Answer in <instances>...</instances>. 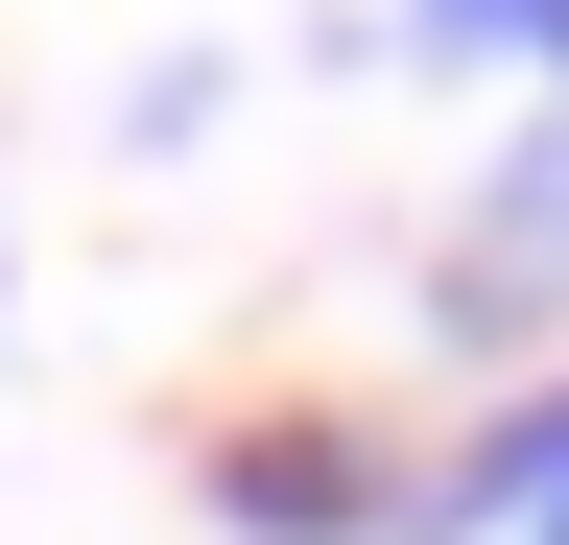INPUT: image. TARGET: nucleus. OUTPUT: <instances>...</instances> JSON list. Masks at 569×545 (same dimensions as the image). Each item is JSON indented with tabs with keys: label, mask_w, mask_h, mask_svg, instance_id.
I'll list each match as a JSON object with an SVG mask.
<instances>
[{
	"label": "nucleus",
	"mask_w": 569,
	"mask_h": 545,
	"mask_svg": "<svg viewBox=\"0 0 569 545\" xmlns=\"http://www.w3.org/2000/svg\"><path fill=\"white\" fill-rule=\"evenodd\" d=\"M427 309H451V332H569V119L475 190V238H451V285H427Z\"/></svg>",
	"instance_id": "1"
},
{
	"label": "nucleus",
	"mask_w": 569,
	"mask_h": 545,
	"mask_svg": "<svg viewBox=\"0 0 569 545\" xmlns=\"http://www.w3.org/2000/svg\"><path fill=\"white\" fill-rule=\"evenodd\" d=\"M213 522H238V545H380L403 498H380L332 427H261V451H213Z\"/></svg>",
	"instance_id": "2"
},
{
	"label": "nucleus",
	"mask_w": 569,
	"mask_h": 545,
	"mask_svg": "<svg viewBox=\"0 0 569 545\" xmlns=\"http://www.w3.org/2000/svg\"><path fill=\"white\" fill-rule=\"evenodd\" d=\"M522 545H569V474H546V498H522Z\"/></svg>",
	"instance_id": "3"
}]
</instances>
